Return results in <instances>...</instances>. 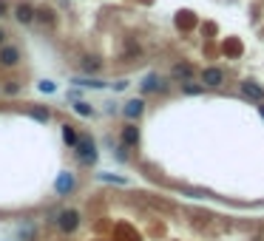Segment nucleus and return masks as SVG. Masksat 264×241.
<instances>
[{
  "instance_id": "4",
  "label": "nucleus",
  "mask_w": 264,
  "mask_h": 241,
  "mask_svg": "<svg viewBox=\"0 0 264 241\" xmlns=\"http://www.w3.org/2000/svg\"><path fill=\"white\" fill-rule=\"evenodd\" d=\"M12 14H14V20L23 23V26H29V23H34V20H37V9L31 6V3H17Z\"/></svg>"
},
{
  "instance_id": "13",
  "label": "nucleus",
  "mask_w": 264,
  "mask_h": 241,
  "mask_svg": "<svg viewBox=\"0 0 264 241\" xmlns=\"http://www.w3.org/2000/svg\"><path fill=\"white\" fill-rule=\"evenodd\" d=\"M182 94H191V97H196V94H205V85L202 82H182Z\"/></svg>"
},
{
  "instance_id": "14",
  "label": "nucleus",
  "mask_w": 264,
  "mask_h": 241,
  "mask_svg": "<svg viewBox=\"0 0 264 241\" xmlns=\"http://www.w3.org/2000/svg\"><path fill=\"white\" fill-rule=\"evenodd\" d=\"M29 117L31 119H37V122H49V119H51V114H49V108H46V111H43V108H29Z\"/></svg>"
},
{
  "instance_id": "10",
  "label": "nucleus",
  "mask_w": 264,
  "mask_h": 241,
  "mask_svg": "<svg viewBox=\"0 0 264 241\" xmlns=\"http://www.w3.org/2000/svg\"><path fill=\"white\" fill-rule=\"evenodd\" d=\"M171 77L173 80H182V82L193 80V65H188V62H176V65L171 68Z\"/></svg>"
},
{
  "instance_id": "20",
  "label": "nucleus",
  "mask_w": 264,
  "mask_h": 241,
  "mask_svg": "<svg viewBox=\"0 0 264 241\" xmlns=\"http://www.w3.org/2000/svg\"><path fill=\"white\" fill-rule=\"evenodd\" d=\"M83 68H86V71H97L99 62H97V60H86V62H83Z\"/></svg>"
},
{
  "instance_id": "7",
  "label": "nucleus",
  "mask_w": 264,
  "mask_h": 241,
  "mask_svg": "<svg viewBox=\"0 0 264 241\" xmlns=\"http://www.w3.org/2000/svg\"><path fill=\"white\" fill-rule=\"evenodd\" d=\"M123 114H125V119H139L142 114H145V99H128L125 102V108H123Z\"/></svg>"
},
{
  "instance_id": "18",
  "label": "nucleus",
  "mask_w": 264,
  "mask_h": 241,
  "mask_svg": "<svg viewBox=\"0 0 264 241\" xmlns=\"http://www.w3.org/2000/svg\"><path fill=\"white\" fill-rule=\"evenodd\" d=\"M37 17H40V20H43V23H54V12H37Z\"/></svg>"
},
{
  "instance_id": "15",
  "label": "nucleus",
  "mask_w": 264,
  "mask_h": 241,
  "mask_svg": "<svg viewBox=\"0 0 264 241\" xmlns=\"http://www.w3.org/2000/svg\"><path fill=\"white\" fill-rule=\"evenodd\" d=\"M71 108H74L77 114H80V117H94V108L88 105V102H74Z\"/></svg>"
},
{
  "instance_id": "9",
  "label": "nucleus",
  "mask_w": 264,
  "mask_h": 241,
  "mask_svg": "<svg viewBox=\"0 0 264 241\" xmlns=\"http://www.w3.org/2000/svg\"><path fill=\"white\" fill-rule=\"evenodd\" d=\"M241 94H245L247 99H253V102H261V99H264V88L256 85L253 80H245V82H241Z\"/></svg>"
},
{
  "instance_id": "2",
  "label": "nucleus",
  "mask_w": 264,
  "mask_h": 241,
  "mask_svg": "<svg viewBox=\"0 0 264 241\" xmlns=\"http://www.w3.org/2000/svg\"><path fill=\"white\" fill-rule=\"evenodd\" d=\"M57 227H60V233H74V230L80 227V213L74 210V207H66V210L57 213Z\"/></svg>"
},
{
  "instance_id": "1",
  "label": "nucleus",
  "mask_w": 264,
  "mask_h": 241,
  "mask_svg": "<svg viewBox=\"0 0 264 241\" xmlns=\"http://www.w3.org/2000/svg\"><path fill=\"white\" fill-rule=\"evenodd\" d=\"M74 150H77L80 162H86V165H94V162H97V145H94L91 136H80L77 145H74Z\"/></svg>"
},
{
  "instance_id": "12",
  "label": "nucleus",
  "mask_w": 264,
  "mask_h": 241,
  "mask_svg": "<svg viewBox=\"0 0 264 241\" xmlns=\"http://www.w3.org/2000/svg\"><path fill=\"white\" fill-rule=\"evenodd\" d=\"M77 139H80V134H77V128H74L71 122H66V125H63V142H66L68 148H74V145H77Z\"/></svg>"
},
{
  "instance_id": "21",
  "label": "nucleus",
  "mask_w": 264,
  "mask_h": 241,
  "mask_svg": "<svg viewBox=\"0 0 264 241\" xmlns=\"http://www.w3.org/2000/svg\"><path fill=\"white\" fill-rule=\"evenodd\" d=\"M117 159H119V162L128 159V148H125V145H119V148H117Z\"/></svg>"
},
{
  "instance_id": "5",
  "label": "nucleus",
  "mask_w": 264,
  "mask_h": 241,
  "mask_svg": "<svg viewBox=\"0 0 264 241\" xmlns=\"http://www.w3.org/2000/svg\"><path fill=\"white\" fill-rule=\"evenodd\" d=\"M77 187V179H74V173H68V170H63L60 176H57V182H54V190H57V196H68V193Z\"/></svg>"
},
{
  "instance_id": "19",
  "label": "nucleus",
  "mask_w": 264,
  "mask_h": 241,
  "mask_svg": "<svg viewBox=\"0 0 264 241\" xmlns=\"http://www.w3.org/2000/svg\"><path fill=\"white\" fill-rule=\"evenodd\" d=\"M37 88H40V91H43V94H51V91H54V82L43 80V82H40V85H37Z\"/></svg>"
},
{
  "instance_id": "3",
  "label": "nucleus",
  "mask_w": 264,
  "mask_h": 241,
  "mask_svg": "<svg viewBox=\"0 0 264 241\" xmlns=\"http://www.w3.org/2000/svg\"><path fill=\"white\" fill-rule=\"evenodd\" d=\"M202 85L205 88H221L225 85V71L221 68H216V65H208V68H202Z\"/></svg>"
},
{
  "instance_id": "6",
  "label": "nucleus",
  "mask_w": 264,
  "mask_h": 241,
  "mask_svg": "<svg viewBox=\"0 0 264 241\" xmlns=\"http://www.w3.org/2000/svg\"><path fill=\"white\" fill-rule=\"evenodd\" d=\"M17 62H20V49L17 46H0V65L14 68Z\"/></svg>"
},
{
  "instance_id": "16",
  "label": "nucleus",
  "mask_w": 264,
  "mask_h": 241,
  "mask_svg": "<svg viewBox=\"0 0 264 241\" xmlns=\"http://www.w3.org/2000/svg\"><path fill=\"white\" fill-rule=\"evenodd\" d=\"M74 85H83V88H105V82H99V80H74Z\"/></svg>"
},
{
  "instance_id": "17",
  "label": "nucleus",
  "mask_w": 264,
  "mask_h": 241,
  "mask_svg": "<svg viewBox=\"0 0 264 241\" xmlns=\"http://www.w3.org/2000/svg\"><path fill=\"white\" fill-rule=\"evenodd\" d=\"M6 94H12V97H14V94H20V85H17V80H9V82H6Z\"/></svg>"
},
{
  "instance_id": "22",
  "label": "nucleus",
  "mask_w": 264,
  "mask_h": 241,
  "mask_svg": "<svg viewBox=\"0 0 264 241\" xmlns=\"http://www.w3.org/2000/svg\"><path fill=\"white\" fill-rule=\"evenodd\" d=\"M6 14H9V9H6V3L0 0V17H6Z\"/></svg>"
},
{
  "instance_id": "11",
  "label": "nucleus",
  "mask_w": 264,
  "mask_h": 241,
  "mask_svg": "<svg viewBox=\"0 0 264 241\" xmlns=\"http://www.w3.org/2000/svg\"><path fill=\"white\" fill-rule=\"evenodd\" d=\"M119 136H123L125 148H136V145H139V128H134V125H125Z\"/></svg>"
},
{
  "instance_id": "8",
  "label": "nucleus",
  "mask_w": 264,
  "mask_h": 241,
  "mask_svg": "<svg viewBox=\"0 0 264 241\" xmlns=\"http://www.w3.org/2000/svg\"><path fill=\"white\" fill-rule=\"evenodd\" d=\"M168 88V82L162 80L159 74H148L145 80H142V91L145 94H154V91H165Z\"/></svg>"
},
{
  "instance_id": "24",
  "label": "nucleus",
  "mask_w": 264,
  "mask_h": 241,
  "mask_svg": "<svg viewBox=\"0 0 264 241\" xmlns=\"http://www.w3.org/2000/svg\"><path fill=\"white\" fill-rule=\"evenodd\" d=\"M261 117H264V108H261Z\"/></svg>"
},
{
  "instance_id": "23",
  "label": "nucleus",
  "mask_w": 264,
  "mask_h": 241,
  "mask_svg": "<svg viewBox=\"0 0 264 241\" xmlns=\"http://www.w3.org/2000/svg\"><path fill=\"white\" fill-rule=\"evenodd\" d=\"M3 43H6V31L0 29V46H3Z\"/></svg>"
}]
</instances>
